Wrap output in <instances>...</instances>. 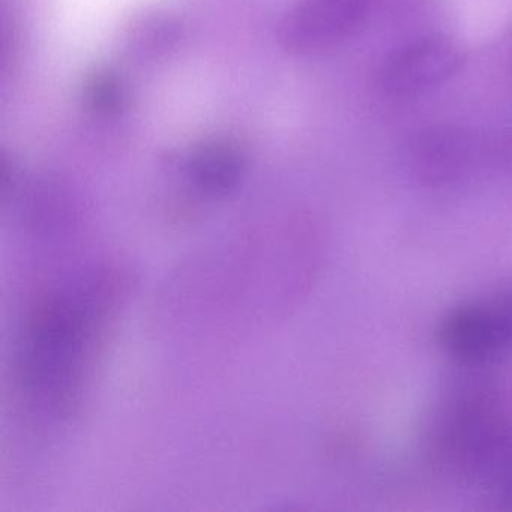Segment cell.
Returning <instances> with one entry per match:
<instances>
[{
  "mask_svg": "<svg viewBox=\"0 0 512 512\" xmlns=\"http://www.w3.org/2000/svg\"><path fill=\"white\" fill-rule=\"evenodd\" d=\"M367 0H308L293 20V40L320 49L346 40L364 25Z\"/></svg>",
  "mask_w": 512,
  "mask_h": 512,
  "instance_id": "obj_3",
  "label": "cell"
},
{
  "mask_svg": "<svg viewBox=\"0 0 512 512\" xmlns=\"http://www.w3.org/2000/svg\"><path fill=\"white\" fill-rule=\"evenodd\" d=\"M446 344L467 356H484L512 343V296L457 311L443 328Z\"/></svg>",
  "mask_w": 512,
  "mask_h": 512,
  "instance_id": "obj_2",
  "label": "cell"
},
{
  "mask_svg": "<svg viewBox=\"0 0 512 512\" xmlns=\"http://www.w3.org/2000/svg\"><path fill=\"white\" fill-rule=\"evenodd\" d=\"M466 134L454 128H436L422 134L416 143V160L425 167L446 169L457 166L467 146Z\"/></svg>",
  "mask_w": 512,
  "mask_h": 512,
  "instance_id": "obj_4",
  "label": "cell"
},
{
  "mask_svg": "<svg viewBox=\"0 0 512 512\" xmlns=\"http://www.w3.org/2000/svg\"><path fill=\"white\" fill-rule=\"evenodd\" d=\"M464 59L460 44L451 38H419L386 58L380 68V86L392 97H415L460 73Z\"/></svg>",
  "mask_w": 512,
  "mask_h": 512,
  "instance_id": "obj_1",
  "label": "cell"
}]
</instances>
